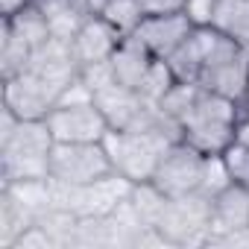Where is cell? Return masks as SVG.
<instances>
[{
  "label": "cell",
  "instance_id": "8",
  "mask_svg": "<svg viewBox=\"0 0 249 249\" xmlns=\"http://www.w3.org/2000/svg\"><path fill=\"white\" fill-rule=\"evenodd\" d=\"M202 161H205V153H199L188 141H176L164 150V156H161V161L153 173V182L167 196L194 194V191H199Z\"/></svg>",
  "mask_w": 249,
  "mask_h": 249
},
{
  "label": "cell",
  "instance_id": "22",
  "mask_svg": "<svg viewBox=\"0 0 249 249\" xmlns=\"http://www.w3.org/2000/svg\"><path fill=\"white\" fill-rule=\"evenodd\" d=\"M167 199H170V196H167L164 191H159L153 179H150V182H138V185H132V194H129L132 208L138 211V217H141L144 226H150V229H156V223H159V217H161Z\"/></svg>",
  "mask_w": 249,
  "mask_h": 249
},
{
  "label": "cell",
  "instance_id": "31",
  "mask_svg": "<svg viewBox=\"0 0 249 249\" xmlns=\"http://www.w3.org/2000/svg\"><path fill=\"white\" fill-rule=\"evenodd\" d=\"M234 141L249 147V106L237 103V117H234Z\"/></svg>",
  "mask_w": 249,
  "mask_h": 249
},
{
  "label": "cell",
  "instance_id": "30",
  "mask_svg": "<svg viewBox=\"0 0 249 249\" xmlns=\"http://www.w3.org/2000/svg\"><path fill=\"white\" fill-rule=\"evenodd\" d=\"M214 3H217V0H185V12H188V18H191L196 27H205V24L211 21Z\"/></svg>",
  "mask_w": 249,
  "mask_h": 249
},
{
  "label": "cell",
  "instance_id": "4",
  "mask_svg": "<svg viewBox=\"0 0 249 249\" xmlns=\"http://www.w3.org/2000/svg\"><path fill=\"white\" fill-rule=\"evenodd\" d=\"M211 211L214 199L202 191L170 196L156 229L167 240V246H205L211 234Z\"/></svg>",
  "mask_w": 249,
  "mask_h": 249
},
{
  "label": "cell",
  "instance_id": "23",
  "mask_svg": "<svg viewBox=\"0 0 249 249\" xmlns=\"http://www.w3.org/2000/svg\"><path fill=\"white\" fill-rule=\"evenodd\" d=\"M30 59H33V47L24 44L18 36H12L3 27V38H0V71H3V79L24 73L30 68Z\"/></svg>",
  "mask_w": 249,
  "mask_h": 249
},
{
  "label": "cell",
  "instance_id": "25",
  "mask_svg": "<svg viewBox=\"0 0 249 249\" xmlns=\"http://www.w3.org/2000/svg\"><path fill=\"white\" fill-rule=\"evenodd\" d=\"M229 185H234V179H231V170H229L223 153L205 156V161H202V176H199V191L214 199V196L223 194Z\"/></svg>",
  "mask_w": 249,
  "mask_h": 249
},
{
  "label": "cell",
  "instance_id": "10",
  "mask_svg": "<svg viewBox=\"0 0 249 249\" xmlns=\"http://www.w3.org/2000/svg\"><path fill=\"white\" fill-rule=\"evenodd\" d=\"M120 41H123V36L106 18L97 15V18H85L82 21L79 33L71 38V50H73V59H76V65L82 71L88 65L108 62L114 56V50L120 47Z\"/></svg>",
  "mask_w": 249,
  "mask_h": 249
},
{
  "label": "cell",
  "instance_id": "33",
  "mask_svg": "<svg viewBox=\"0 0 249 249\" xmlns=\"http://www.w3.org/2000/svg\"><path fill=\"white\" fill-rule=\"evenodd\" d=\"M73 6L79 9L82 18H97V15H103V9L108 6V0H73Z\"/></svg>",
  "mask_w": 249,
  "mask_h": 249
},
{
  "label": "cell",
  "instance_id": "7",
  "mask_svg": "<svg viewBox=\"0 0 249 249\" xmlns=\"http://www.w3.org/2000/svg\"><path fill=\"white\" fill-rule=\"evenodd\" d=\"M62 88L36 71H24L12 79H3V106L12 108L21 120H44L59 103Z\"/></svg>",
  "mask_w": 249,
  "mask_h": 249
},
{
  "label": "cell",
  "instance_id": "21",
  "mask_svg": "<svg viewBox=\"0 0 249 249\" xmlns=\"http://www.w3.org/2000/svg\"><path fill=\"white\" fill-rule=\"evenodd\" d=\"M100 18H106L123 38H129V36H135V30L147 18V9L141 0H108V6L103 9Z\"/></svg>",
  "mask_w": 249,
  "mask_h": 249
},
{
  "label": "cell",
  "instance_id": "9",
  "mask_svg": "<svg viewBox=\"0 0 249 249\" xmlns=\"http://www.w3.org/2000/svg\"><path fill=\"white\" fill-rule=\"evenodd\" d=\"M194 27L196 24L188 18L185 9H179V12H161V15H147L141 21V27L135 30V38L156 59H167L176 47H182L191 38Z\"/></svg>",
  "mask_w": 249,
  "mask_h": 249
},
{
  "label": "cell",
  "instance_id": "12",
  "mask_svg": "<svg viewBox=\"0 0 249 249\" xmlns=\"http://www.w3.org/2000/svg\"><path fill=\"white\" fill-rule=\"evenodd\" d=\"M199 85L205 91H214L220 97L240 103L246 94V85H249V53H237L231 59L208 65L199 76Z\"/></svg>",
  "mask_w": 249,
  "mask_h": 249
},
{
  "label": "cell",
  "instance_id": "35",
  "mask_svg": "<svg viewBox=\"0 0 249 249\" xmlns=\"http://www.w3.org/2000/svg\"><path fill=\"white\" fill-rule=\"evenodd\" d=\"M240 103H246V106H249V85H246V94H243V100H240Z\"/></svg>",
  "mask_w": 249,
  "mask_h": 249
},
{
  "label": "cell",
  "instance_id": "11",
  "mask_svg": "<svg viewBox=\"0 0 249 249\" xmlns=\"http://www.w3.org/2000/svg\"><path fill=\"white\" fill-rule=\"evenodd\" d=\"M94 103L106 114L111 129H135L138 123H141V117H144V111L150 108V103L135 88H126V85H120V82L97 91Z\"/></svg>",
  "mask_w": 249,
  "mask_h": 249
},
{
  "label": "cell",
  "instance_id": "28",
  "mask_svg": "<svg viewBox=\"0 0 249 249\" xmlns=\"http://www.w3.org/2000/svg\"><path fill=\"white\" fill-rule=\"evenodd\" d=\"M223 159H226V164H229V170H231V179H234L237 185L249 188V147L231 141V144L223 150Z\"/></svg>",
  "mask_w": 249,
  "mask_h": 249
},
{
  "label": "cell",
  "instance_id": "24",
  "mask_svg": "<svg viewBox=\"0 0 249 249\" xmlns=\"http://www.w3.org/2000/svg\"><path fill=\"white\" fill-rule=\"evenodd\" d=\"M199 91H202V88H199L196 82H179V79H176V82L170 85V91H167L156 106H159L167 117H173L179 126H182V117L194 108V103H196Z\"/></svg>",
  "mask_w": 249,
  "mask_h": 249
},
{
  "label": "cell",
  "instance_id": "14",
  "mask_svg": "<svg viewBox=\"0 0 249 249\" xmlns=\"http://www.w3.org/2000/svg\"><path fill=\"white\" fill-rule=\"evenodd\" d=\"M249 226V188L243 185H229L223 194L214 196V211H211V234L220 231H234ZM208 234V237H211Z\"/></svg>",
  "mask_w": 249,
  "mask_h": 249
},
{
  "label": "cell",
  "instance_id": "26",
  "mask_svg": "<svg viewBox=\"0 0 249 249\" xmlns=\"http://www.w3.org/2000/svg\"><path fill=\"white\" fill-rule=\"evenodd\" d=\"M176 82V76H173V71H170V65L164 62V59H156L153 65H150V71H147V76L141 79V85H138V94L147 100V103H159L167 91H170V85Z\"/></svg>",
  "mask_w": 249,
  "mask_h": 249
},
{
  "label": "cell",
  "instance_id": "16",
  "mask_svg": "<svg viewBox=\"0 0 249 249\" xmlns=\"http://www.w3.org/2000/svg\"><path fill=\"white\" fill-rule=\"evenodd\" d=\"M208 27L229 36L249 53V0H217Z\"/></svg>",
  "mask_w": 249,
  "mask_h": 249
},
{
  "label": "cell",
  "instance_id": "1",
  "mask_svg": "<svg viewBox=\"0 0 249 249\" xmlns=\"http://www.w3.org/2000/svg\"><path fill=\"white\" fill-rule=\"evenodd\" d=\"M53 147L47 120H21L12 108H0V182L47 179Z\"/></svg>",
  "mask_w": 249,
  "mask_h": 249
},
{
  "label": "cell",
  "instance_id": "18",
  "mask_svg": "<svg viewBox=\"0 0 249 249\" xmlns=\"http://www.w3.org/2000/svg\"><path fill=\"white\" fill-rule=\"evenodd\" d=\"M3 27H6L12 36H18L24 44H30L33 50L53 38L50 24H47L44 12H41L36 3H33V6H27V9H21V12H18V15H12V18H3Z\"/></svg>",
  "mask_w": 249,
  "mask_h": 249
},
{
  "label": "cell",
  "instance_id": "3",
  "mask_svg": "<svg viewBox=\"0 0 249 249\" xmlns=\"http://www.w3.org/2000/svg\"><path fill=\"white\" fill-rule=\"evenodd\" d=\"M234 117H237L234 100L202 88L194 108L182 117V141H188L205 156L223 153L234 141Z\"/></svg>",
  "mask_w": 249,
  "mask_h": 249
},
{
  "label": "cell",
  "instance_id": "32",
  "mask_svg": "<svg viewBox=\"0 0 249 249\" xmlns=\"http://www.w3.org/2000/svg\"><path fill=\"white\" fill-rule=\"evenodd\" d=\"M147 15H161V12H179L185 9V0H141Z\"/></svg>",
  "mask_w": 249,
  "mask_h": 249
},
{
  "label": "cell",
  "instance_id": "20",
  "mask_svg": "<svg viewBox=\"0 0 249 249\" xmlns=\"http://www.w3.org/2000/svg\"><path fill=\"white\" fill-rule=\"evenodd\" d=\"M36 6L44 12L53 38H62V41H71L85 21L79 9L73 6V0H36Z\"/></svg>",
  "mask_w": 249,
  "mask_h": 249
},
{
  "label": "cell",
  "instance_id": "6",
  "mask_svg": "<svg viewBox=\"0 0 249 249\" xmlns=\"http://www.w3.org/2000/svg\"><path fill=\"white\" fill-rule=\"evenodd\" d=\"M44 120L56 144H100L111 129L97 103L53 106V111Z\"/></svg>",
  "mask_w": 249,
  "mask_h": 249
},
{
  "label": "cell",
  "instance_id": "29",
  "mask_svg": "<svg viewBox=\"0 0 249 249\" xmlns=\"http://www.w3.org/2000/svg\"><path fill=\"white\" fill-rule=\"evenodd\" d=\"M12 249H56V246H53L50 234H47L38 223H33V226L12 243Z\"/></svg>",
  "mask_w": 249,
  "mask_h": 249
},
{
  "label": "cell",
  "instance_id": "2",
  "mask_svg": "<svg viewBox=\"0 0 249 249\" xmlns=\"http://www.w3.org/2000/svg\"><path fill=\"white\" fill-rule=\"evenodd\" d=\"M182 138H173L170 132L161 129H108L103 138V147L108 153L111 170L129 179L132 185L150 182L164 150Z\"/></svg>",
  "mask_w": 249,
  "mask_h": 249
},
{
  "label": "cell",
  "instance_id": "13",
  "mask_svg": "<svg viewBox=\"0 0 249 249\" xmlns=\"http://www.w3.org/2000/svg\"><path fill=\"white\" fill-rule=\"evenodd\" d=\"M27 71H36L38 76L56 82L59 88H65L71 79L79 76V65H76V59H73L71 41H62V38H50V41H44L41 47H36Z\"/></svg>",
  "mask_w": 249,
  "mask_h": 249
},
{
  "label": "cell",
  "instance_id": "17",
  "mask_svg": "<svg viewBox=\"0 0 249 249\" xmlns=\"http://www.w3.org/2000/svg\"><path fill=\"white\" fill-rule=\"evenodd\" d=\"M38 217L21 205L6 188H0V249H12V243L36 223Z\"/></svg>",
  "mask_w": 249,
  "mask_h": 249
},
{
  "label": "cell",
  "instance_id": "19",
  "mask_svg": "<svg viewBox=\"0 0 249 249\" xmlns=\"http://www.w3.org/2000/svg\"><path fill=\"white\" fill-rule=\"evenodd\" d=\"M173 71V76L179 82H196L199 85V76H202V65H205V56H202V41H199V30L194 27L191 38L176 47L167 59H164Z\"/></svg>",
  "mask_w": 249,
  "mask_h": 249
},
{
  "label": "cell",
  "instance_id": "5",
  "mask_svg": "<svg viewBox=\"0 0 249 249\" xmlns=\"http://www.w3.org/2000/svg\"><path fill=\"white\" fill-rule=\"evenodd\" d=\"M114 173L108 153L100 144H56L50 156V179L68 185H88Z\"/></svg>",
  "mask_w": 249,
  "mask_h": 249
},
{
  "label": "cell",
  "instance_id": "15",
  "mask_svg": "<svg viewBox=\"0 0 249 249\" xmlns=\"http://www.w3.org/2000/svg\"><path fill=\"white\" fill-rule=\"evenodd\" d=\"M108 62H111L114 79H117L120 85L138 91V85H141V79L147 76V71H150V65L156 62V56H153L135 36H129V38L120 41V47L114 50V56H111Z\"/></svg>",
  "mask_w": 249,
  "mask_h": 249
},
{
  "label": "cell",
  "instance_id": "27",
  "mask_svg": "<svg viewBox=\"0 0 249 249\" xmlns=\"http://www.w3.org/2000/svg\"><path fill=\"white\" fill-rule=\"evenodd\" d=\"M73 249H108V226L106 217H79Z\"/></svg>",
  "mask_w": 249,
  "mask_h": 249
},
{
  "label": "cell",
  "instance_id": "34",
  "mask_svg": "<svg viewBox=\"0 0 249 249\" xmlns=\"http://www.w3.org/2000/svg\"><path fill=\"white\" fill-rule=\"evenodd\" d=\"M36 0H0V15L3 18H12V15H18L21 9H27V6H33Z\"/></svg>",
  "mask_w": 249,
  "mask_h": 249
}]
</instances>
